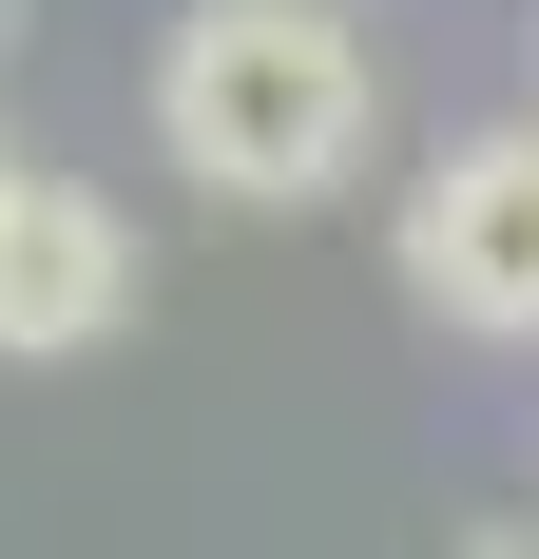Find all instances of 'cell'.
<instances>
[{"label":"cell","instance_id":"obj_5","mask_svg":"<svg viewBox=\"0 0 539 559\" xmlns=\"http://www.w3.org/2000/svg\"><path fill=\"white\" fill-rule=\"evenodd\" d=\"M0 20H20V0H0Z\"/></svg>","mask_w":539,"mask_h":559},{"label":"cell","instance_id":"obj_2","mask_svg":"<svg viewBox=\"0 0 539 559\" xmlns=\"http://www.w3.org/2000/svg\"><path fill=\"white\" fill-rule=\"evenodd\" d=\"M405 309L463 347H539V116H482L405 174Z\"/></svg>","mask_w":539,"mask_h":559},{"label":"cell","instance_id":"obj_1","mask_svg":"<svg viewBox=\"0 0 539 559\" xmlns=\"http://www.w3.org/2000/svg\"><path fill=\"white\" fill-rule=\"evenodd\" d=\"M155 155L231 213H327L385 155V58L347 0H193L155 39Z\"/></svg>","mask_w":539,"mask_h":559},{"label":"cell","instance_id":"obj_3","mask_svg":"<svg viewBox=\"0 0 539 559\" xmlns=\"http://www.w3.org/2000/svg\"><path fill=\"white\" fill-rule=\"evenodd\" d=\"M135 329V213L77 174H0V367H77Z\"/></svg>","mask_w":539,"mask_h":559},{"label":"cell","instance_id":"obj_6","mask_svg":"<svg viewBox=\"0 0 539 559\" xmlns=\"http://www.w3.org/2000/svg\"><path fill=\"white\" fill-rule=\"evenodd\" d=\"M0 174H20V155H0Z\"/></svg>","mask_w":539,"mask_h":559},{"label":"cell","instance_id":"obj_4","mask_svg":"<svg viewBox=\"0 0 539 559\" xmlns=\"http://www.w3.org/2000/svg\"><path fill=\"white\" fill-rule=\"evenodd\" d=\"M463 559H539V540H463Z\"/></svg>","mask_w":539,"mask_h":559}]
</instances>
